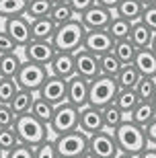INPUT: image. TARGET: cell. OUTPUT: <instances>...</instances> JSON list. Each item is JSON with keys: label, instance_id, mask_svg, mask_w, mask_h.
<instances>
[{"label": "cell", "instance_id": "cell-1", "mask_svg": "<svg viewBox=\"0 0 156 158\" xmlns=\"http://www.w3.org/2000/svg\"><path fill=\"white\" fill-rule=\"evenodd\" d=\"M113 135H115V142L119 146V152H123V154L138 156L142 150H146L150 146V142L146 138V129L142 125H138V123H133L132 119H125L113 131Z\"/></svg>", "mask_w": 156, "mask_h": 158}, {"label": "cell", "instance_id": "cell-2", "mask_svg": "<svg viewBox=\"0 0 156 158\" xmlns=\"http://www.w3.org/2000/svg\"><path fill=\"white\" fill-rule=\"evenodd\" d=\"M84 37H86V27L82 25L80 19L76 17L74 21H70V23L60 25L58 31H56V35H53V39H52V43L58 52L76 53L84 45Z\"/></svg>", "mask_w": 156, "mask_h": 158}, {"label": "cell", "instance_id": "cell-3", "mask_svg": "<svg viewBox=\"0 0 156 158\" xmlns=\"http://www.w3.org/2000/svg\"><path fill=\"white\" fill-rule=\"evenodd\" d=\"M15 129L19 134V140L21 144H27V146L37 148L39 144H43L47 138V131H49V125L41 123L37 117H33L31 113H25V115H19L17 123H15Z\"/></svg>", "mask_w": 156, "mask_h": 158}, {"label": "cell", "instance_id": "cell-4", "mask_svg": "<svg viewBox=\"0 0 156 158\" xmlns=\"http://www.w3.org/2000/svg\"><path fill=\"white\" fill-rule=\"evenodd\" d=\"M119 84L115 78L111 76H97L95 80H91V88H88V105L105 109L107 105L115 103L117 94H119Z\"/></svg>", "mask_w": 156, "mask_h": 158}, {"label": "cell", "instance_id": "cell-5", "mask_svg": "<svg viewBox=\"0 0 156 158\" xmlns=\"http://www.w3.org/2000/svg\"><path fill=\"white\" fill-rule=\"evenodd\" d=\"M53 144H56L60 158H78L88 150V135L80 129H74L68 134L56 135Z\"/></svg>", "mask_w": 156, "mask_h": 158}, {"label": "cell", "instance_id": "cell-6", "mask_svg": "<svg viewBox=\"0 0 156 158\" xmlns=\"http://www.w3.org/2000/svg\"><path fill=\"white\" fill-rule=\"evenodd\" d=\"M78 123H80V109L66 101V103L56 107L53 119L49 123V131H53L56 135H62L78 129Z\"/></svg>", "mask_w": 156, "mask_h": 158}, {"label": "cell", "instance_id": "cell-7", "mask_svg": "<svg viewBox=\"0 0 156 158\" xmlns=\"http://www.w3.org/2000/svg\"><path fill=\"white\" fill-rule=\"evenodd\" d=\"M47 76H49V68L47 66L33 64V62L25 60L15 80H17L19 88H25V90H31V93H39V88L43 86Z\"/></svg>", "mask_w": 156, "mask_h": 158}, {"label": "cell", "instance_id": "cell-8", "mask_svg": "<svg viewBox=\"0 0 156 158\" xmlns=\"http://www.w3.org/2000/svg\"><path fill=\"white\" fill-rule=\"evenodd\" d=\"M88 150L97 158H117L119 156V146L115 142V135L109 129H103L99 134L88 135Z\"/></svg>", "mask_w": 156, "mask_h": 158}, {"label": "cell", "instance_id": "cell-9", "mask_svg": "<svg viewBox=\"0 0 156 158\" xmlns=\"http://www.w3.org/2000/svg\"><path fill=\"white\" fill-rule=\"evenodd\" d=\"M23 52H25V60H27V62L41 64V66H47V68H49V64L53 62L58 49L53 47L52 41H35V39H31L29 43L23 47Z\"/></svg>", "mask_w": 156, "mask_h": 158}, {"label": "cell", "instance_id": "cell-10", "mask_svg": "<svg viewBox=\"0 0 156 158\" xmlns=\"http://www.w3.org/2000/svg\"><path fill=\"white\" fill-rule=\"evenodd\" d=\"M37 94H39L41 99H45L47 103H52V105L58 107V105H62V103L68 101V80L49 74Z\"/></svg>", "mask_w": 156, "mask_h": 158}, {"label": "cell", "instance_id": "cell-11", "mask_svg": "<svg viewBox=\"0 0 156 158\" xmlns=\"http://www.w3.org/2000/svg\"><path fill=\"white\" fill-rule=\"evenodd\" d=\"M115 17V12L105 8L101 4H93L88 10L80 12L78 19L82 21V25L86 27V31H97V29H107L111 23V19Z\"/></svg>", "mask_w": 156, "mask_h": 158}, {"label": "cell", "instance_id": "cell-12", "mask_svg": "<svg viewBox=\"0 0 156 158\" xmlns=\"http://www.w3.org/2000/svg\"><path fill=\"white\" fill-rule=\"evenodd\" d=\"M4 31L15 39L19 47H25L31 41V21L27 15L21 17H12V19H4Z\"/></svg>", "mask_w": 156, "mask_h": 158}, {"label": "cell", "instance_id": "cell-13", "mask_svg": "<svg viewBox=\"0 0 156 158\" xmlns=\"http://www.w3.org/2000/svg\"><path fill=\"white\" fill-rule=\"evenodd\" d=\"M113 45H115V41L113 37L109 35V31L107 29H97V31H86V37H84V49H88L91 53L95 56H103L107 52H113Z\"/></svg>", "mask_w": 156, "mask_h": 158}, {"label": "cell", "instance_id": "cell-14", "mask_svg": "<svg viewBox=\"0 0 156 158\" xmlns=\"http://www.w3.org/2000/svg\"><path fill=\"white\" fill-rule=\"evenodd\" d=\"M78 129L84 131L86 135L99 134L105 129V121H103V109L93 105H86L80 109V123H78Z\"/></svg>", "mask_w": 156, "mask_h": 158}, {"label": "cell", "instance_id": "cell-15", "mask_svg": "<svg viewBox=\"0 0 156 158\" xmlns=\"http://www.w3.org/2000/svg\"><path fill=\"white\" fill-rule=\"evenodd\" d=\"M76 60V74L86 80H95L97 76H101V68H99V58L95 53H91L88 49H78L74 53Z\"/></svg>", "mask_w": 156, "mask_h": 158}, {"label": "cell", "instance_id": "cell-16", "mask_svg": "<svg viewBox=\"0 0 156 158\" xmlns=\"http://www.w3.org/2000/svg\"><path fill=\"white\" fill-rule=\"evenodd\" d=\"M88 88H91V80L82 76H72L68 80V103H72L74 107L82 109L88 105Z\"/></svg>", "mask_w": 156, "mask_h": 158}, {"label": "cell", "instance_id": "cell-17", "mask_svg": "<svg viewBox=\"0 0 156 158\" xmlns=\"http://www.w3.org/2000/svg\"><path fill=\"white\" fill-rule=\"evenodd\" d=\"M49 74L58 78H64V80H70L72 76H76V60L74 53L68 52H58L53 62L49 64Z\"/></svg>", "mask_w": 156, "mask_h": 158}, {"label": "cell", "instance_id": "cell-18", "mask_svg": "<svg viewBox=\"0 0 156 158\" xmlns=\"http://www.w3.org/2000/svg\"><path fill=\"white\" fill-rule=\"evenodd\" d=\"M56 31H58V25L53 23L49 17L31 21V39H35V41H52Z\"/></svg>", "mask_w": 156, "mask_h": 158}, {"label": "cell", "instance_id": "cell-19", "mask_svg": "<svg viewBox=\"0 0 156 158\" xmlns=\"http://www.w3.org/2000/svg\"><path fill=\"white\" fill-rule=\"evenodd\" d=\"M144 8H146V4L142 0H121L119 6H117V10H115V15L117 17H123L129 23H138V21H142Z\"/></svg>", "mask_w": 156, "mask_h": 158}, {"label": "cell", "instance_id": "cell-20", "mask_svg": "<svg viewBox=\"0 0 156 158\" xmlns=\"http://www.w3.org/2000/svg\"><path fill=\"white\" fill-rule=\"evenodd\" d=\"M133 66L138 68V72L142 76H156V53L152 52L150 47L146 49H138Z\"/></svg>", "mask_w": 156, "mask_h": 158}, {"label": "cell", "instance_id": "cell-21", "mask_svg": "<svg viewBox=\"0 0 156 158\" xmlns=\"http://www.w3.org/2000/svg\"><path fill=\"white\" fill-rule=\"evenodd\" d=\"M129 119H132L133 123L142 125V127H148V125L156 119V107H154V103H152V101H142V103H140V105L132 111Z\"/></svg>", "mask_w": 156, "mask_h": 158}, {"label": "cell", "instance_id": "cell-22", "mask_svg": "<svg viewBox=\"0 0 156 158\" xmlns=\"http://www.w3.org/2000/svg\"><path fill=\"white\" fill-rule=\"evenodd\" d=\"M115 80H117V84H119L121 90H136L138 82L142 80V74L138 72V68L133 64H123L121 72L117 74Z\"/></svg>", "mask_w": 156, "mask_h": 158}, {"label": "cell", "instance_id": "cell-23", "mask_svg": "<svg viewBox=\"0 0 156 158\" xmlns=\"http://www.w3.org/2000/svg\"><path fill=\"white\" fill-rule=\"evenodd\" d=\"M152 39H154V31L148 29L142 21L133 23L132 33H129V41H132L138 49H146V47H150L152 45Z\"/></svg>", "mask_w": 156, "mask_h": 158}, {"label": "cell", "instance_id": "cell-24", "mask_svg": "<svg viewBox=\"0 0 156 158\" xmlns=\"http://www.w3.org/2000/svg\"><path fill=\"white\" fill-rule=\"evenodd\" d=\"M23 62L25 60L17 52L15 53H2L0 56V76L2 78H17Z\"/></svg>", "mask_w": 156, "mask_h": 158}, {"label": "cell", "instance_id": "cell-25", "mask_svg": "<svg viewBox=\"0 0 156 158\" xmlns=\"http://www.w3.org/2000/svg\"><path fill=\"white\" fill-rule=\"evenodd\" d=\"M35 99H37V93L19 88V93L15 94V99L11 101V109L17 113V117L19 115H25V113H31V107H33Z\"/></svg>", "mask_w": 156, "mask_h": 158}, {"label": "cell", "instance_id": "cell-26", "mask_svg": "<svg viewBox=\"0 0 156 158\" xmlns=\"http://www.w3.org/2000/svg\"><path fill=\"white\" fill-rule=\"evenodd\" d=\"M99 68H101V74L103 76L117 78V74L121 72L123 64H121V60L115 56V52H107L103 56H99Z\"/></svg>", "mask_w": 156, "mask_h": 158}, {"label": "cell", "instance_id": "cell-27", "mask_svg": "<svg viewBox=\"0 0 156 158\" xmlns=\"http://www.w3.org/2000/svg\"><path fill=\"white\" fill-rule=\"evenodd\" d=\"M53 113H56V105L47 103L45 99H41L39 94H37V99H35L33 107H31V115H33V117H37L41 123L49 125V123H52V119H53Z\"/></svg>", "mask_w": 156, "mask_h": 158}, {"label": "cell", "instance_id": "cell-28", "mask_svg": "<svg viewBox=\"0 0 156 158\" xmlns=\"http://www.w3.org/2000/svg\"><path fill=\"white\" fill-rule=\"evenodd\" d=\"M127 119V115L115 105V103H111L103 109V121H105V129H109V131H115L119 125Z\"/></svg>", "mask_w": 156, "mask_h": 158}, {"label": "cell", "instance_id": "cell-29", "mask_svg": "<svg viewBox=\"0 0 156 158\" xmlns=\"http://www.w3.org/2000/svg\"><path fill=\"white\" fill-rule=\"evenodd\" d=\"M132 27H133V23H129V21H125L123 17H117L115 15V17L111 19L107 31H109V35L113 37V41H121V39H129Z\"/></svg>", "mask_w": 156, "mask_h": 158}, {"label": "cell", "instance_id": "cell-30", "mask_svg": "<svg viewBox=\"0 0 156 158\" xmlns=\"http://www.w3.org/2000/svg\"><path fill=\"white\" fill-rule=\"evenodd\" d=\"M52 8H53V2L52 0H29L27 4V17L29 21H37V19H47L52 15Z\"/></svg>", "mask_w": 156, "mask_h": 158}, {"label": "cell", "instance_id": "cell-31", "mask_svg": "<svg viewBox=\"0 0 156 158\" xmlns=\"http://www.w3.org/2000/svg\"><path fill=\"white\" fill-rule=\"evenodd\" d=\"M29 0H0V19L21 17L27 12Z\"/></svg>", "mask_w": 156, "mask_h": 158}, {"label": "cell", "instance_id": "cell-32", "mask_svg": "<svg viewBox=\"0 0 156 158\" xmlns=\"http://www.w3.org/2000/svg\"><path fill=\"white\" fill-rule=\"evenodd\" d=\"M78 17L76 15V10L72 8V4L70 2H62V4H53V8H52V15H49V19H52L53 23L58 25H66V23H70V21H74V19Z\"/></svg>", "mask_w": 156, "mask_h": 158}, {"label": "cell", "instance_id": "cell-33", "mask_svg": "<svg viewBox=\"0 0 156 158\" xmlns=\"http://www.w3.org/2000/svg\"><path fill=\"white\" fill-rule=\"evenodd\" d=\"M140 103H142V101H140V97H138L136 90H119V94H117V99H115V105L127 115V119H129L132 111L140 105Z\"/></svg>", "mask_w": 156, "mask_h": 158}, {"label": "cell", "instance_id": "cell-34", "mask_svg": "<svg viewBox=\"0 0 156 158\" xmlns=\"http://www.w3.org/2000/svg\"><path fill=\"white\" fill-rule=\"evenodd\" d=\"M113 52H115L117 58L121 60V64H133L136 53H138V47L133 45L129 39H121V41H115Z\"/></svg>", "mask_w": 156, "mask_h": 158}, {"label": "cell", "instance_id": "cell-35", "mask_svg": "<svg viewBox=\"0 0 156 158\" xmlns=\"http://www.w3.org/2000/svg\"><path fill=\"white\" fill-rule=\"evenodd\" d=\"M140 101H154L156 97V76H142V80L136 86Z\"/></svg>", "mask_w": 156, "mask_h": 158}, {"label": "cell", "instance_id": "cell-36", "mask_svg": "<svg viewBox=\"0 0 156 158\" xmlns=\"http://www.w3.org/2000/svg\"><path fill=\"white\" fill-rule=\"evenodd\" d=\"M19 144H21V140H19V134H17L15 127H2L0 129V150L4 154L15 150Z\"/></svg>", "mask_w": 156, "mask_h": 158}, {"label": "cell", "instance_id": "cell-37", "mask_svg": "<svg viewBox=\"0 0 156 158\" xmlns=\"http://www.w3.org/2000/svg\"><path fill=\"white\" fill-rule=\"evenodd\" d=\"M19 93V84L15 78H0V103L2 105H11L15 94Z\"/></svg>", "mask_w": 156, "mask_h": 158}, {"label": "cell", "instance_id": "cell-38", "mask_svg": "<svg viewBox=\"0 0 156 158\" xmlns=\"http://www.w3.org/2000/svg\"><path fill=\"white\" fill-rule=\"evenodd\" d=\"M35 158H60L53 140H45L43 144H39L35 148Z\"/></svg>", "mask_w": 156, "mask_h": 158}, {"label": "cell", "instance_id": "cell-39", "mask_svg": "<svg viewBox=\"0 0 156 158\" xmlns=\"http://www.w3.org/2000/svg\"><path fill=\"white\" fill-rule=\"evenodd\" d=\"M15 123H17V113L11 109V105H2L0 103V129L15 127Z\"/></svg>", "mask_w": 156, "mask_h": 158}, {"label": "cell", "instance_id": "cell-40", "mask_svg": "<svg viewBox=\"0 0 156 158\" xmlns=\"http://www.w3.org/2000/svg\"><path fill=\"white\" fill-rule=\"evenodd\" d=\"M17 49H19V45L15 43V39L4 29H0V56L2 53H15Z\"/></svg>", "mask_w": 156, "mask_h": 158}, {"label": "cell", "instance_id": "cell-41", "mask_svg": "<svg viewBox=\"0 0 156 158\" xmlns=\"http://www.w3.org/2000/svg\"><path fill=\"white\" fill-rule=\"evenodd\" d=\"M6 158H35V148L27 144H19L15 150L6 154Z\"/></svg>", "mask_w": 156, "mask_h": 158}, {"label": "cell", "instance_id": "cell-42", "mask_svg": "<svg viewBox=\"0 0 156 158\" xmlns=\"http://www.w3.org/2000/svg\"><path fill=\"white\" fill-rule=\"evenodd\" d=\"M142 23H144L148 29H152L156 33V4H150V6H146V8H144Z\"/></svg>", "mask_w": 156, "mask_h": 158}, {"label": "cell", "instance_id": "cell-43", "mask_svg": "<svg viewBox=\"0 0 156 158\" xmlns=\"http://www.w3.org/2000/svg\"><path fill=\"white\" fill-rule=\"evenodd\" d=\"M70 4H72V8L76 10V15H80V12L88 10L93 4H97V0H70Z\"/></svg>", "mask_w": 156, "mask_h": 158}, {"label": "cell", "instance_id": "cell-44", "mask_svg": "<svg viewBox=\"0 0 156 158\" xmlns=\"http://www.w3.org/2000/svg\"><path fill=\"white\" fill-rule=\"evenodd\" d=\"M144 129H146V138H148V142H150V146H156V119Z\"/></svg>", "mask_w": 156, "mask_h": 158}, {"label": "cell", "instance_id": "cell-45", "mask_svg": "<svg viewBox=\"0 0 156 158\" xmlns=\"http://www.w3.org/2000/svg\"><path fill=\"white\" fill-rule=\"evenodd\" d=\"M119 2H121V0H97V4L105 6V8H109V10H113V12L117 10V6H119Z\"/></svg>", "mask_w": 156, "mask_h": 158}, {"label": "cell", "instance_id": "cell-46", "mask_svg": "<svg viewBox=\"0 0 156 158\" xmlns=\"http://www.w3.org/2000/svg\"><path fill=\"white\" fill-rule=\"evenodd\" d=\"M136 158H156V146H148L146 150H142Z\"/></svg>", "mask_w": 156, "mask_h": 158}, {"label": "cell", "instance_id": "cell-47", "mask_svg": "<svg viewBox=\"0 0 156 158\" xmlns=\"http://www.w3.org/2000/svg\"><path fill=\"white\" fill-rule=\"evenodd\" d=\"M78 158H97V156H95V154L91 152V150H86V152L82 154V156H78Z\"/></svg>", "mask_w": 156, "mask_h": 158}, {"label": "cell", "instance_id": "cell-48", "mask_svg": "<svg viewBox=\"0 0 156 158\" xmlns=\"http://www.w3.org/2000/svg\"><path fill=\"white\" fill-rule=\"evenodd\" d=\"M150 49L156 53V33H154V39H152V45H150Z\"/></svg>", "mask_w": 156, "mask_h": 158}, {"label": "cell", "instance_id": "cell-49", "mask_svg": "<svg viewBox=\"0 0 156 158\" xmlns=\"http://www.w3.org/2000/svg\"><path fill=\"white\" fill-rule=\"evenodd\" d=\"M142 2H144L146 6H150V4H156V0H142Z\"/></svg>", "mask_w": 156, "mask_h": 158}, {"label": "cell", "instance_id": "cell-50", "mask_svg": "<svg viewBox=\"0 0 156 158\" xmlns=\"http://www.w3.org/2000/svg\"><path fill=\"white\" fill-rule=\"evenodd\" d=\"M117 158H136V156H132V154H123V152H121Z\"/></svg>", "mask_w": 156, "mask_h": 158}, {"label": "cell", "instance_id": "cell-51", "mask_svg": "<svg viewBox=\"0 0 156 158\" xmlns=\"http://www.w3.org/2000/svg\"><path fill=\"white\" fill-rule=\"evenodd\" d=\"M53 4H62V2H70V0H52Z\"/></svg>", "mask_w": 156, "mask_h": 158}, {"label": "cell", "instance_id": "cell-52", "mask_svg": "<svg viewBox=\"0 0 156 158\" xmlns=\"http://www.w3.org/2000/svg\"><path fill=\"white\" fill-rule=\"evenodd\" d=\"M0 158H6V154H4V152H2V150H0Z\"/></svg>", "mask_w": 156, "mask_h": 158}, {"label": "cell", "instance_id": "cell-53", "mask_svg": "<svg viewBox=\"0 0 156 158\" xmlns=\"http://www.w3.org/2000/svg\"><path fill=\"white\" fill-rule=\"evenodd\" d=\"M152 103H154V107H156V97H154V101H152Z\"/></svg>", "mask_w": 156, "mask_h": 158}, {"label": "cell", "instance_id": "cell-54", "mask_svg": "<svg viewBox=\"0 0 156 158\" xmlns=\"http://www.w3.org/2000/svg\"><path fill=\"white\" fill-rule=\"evenodd\" d=\"M0 78H2V76H0Z\"/></svg>", "mask_w": 156, "mask_h": 158}]
</instances>
